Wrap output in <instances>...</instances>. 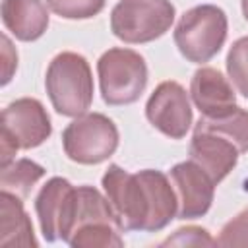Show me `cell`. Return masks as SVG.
Segmentation results:
<instances>
[{"mask_svg": "<svg viewBox=\"0 0 248 248\" xmlns=\"http://www.w3.org/2000/svg\"><path fill=\"white\" fill-rule=\"evenodd\" d=\"M122 232H157L178 215V196L169 176L157 169L128 172L120 165H108L101 178Z\"/></svg>", "mask_w": 248, "mask_h": 248, "instance_id": "obj_1", "label": "cell"}, {"mask_svg": "<svg viewBox=\"0 0 248 248\" xmlns=\"http://www.w3.org/2000/svg\"><path fill=\"white\" fill-rule=\"evenodd\" d=\"M45 89L52 108L62 116H81L93 103V72L85 56L64 50L58 52L46 68Z\"/></svg>", "mask_w": 248, "mask_h": 248, "instance_id": "obj_2", "label": "cell"}, {"mask_svg": "<svg viewBox=\"0 0 248 248\" xmlns=\"http://www.w3.org/2000/svg\"><path fill=\"white\" fill-rule=\"evenodd\" d=\"M229 19L223 8L200 4L186 10L172 33L178 52L192 64H205L223 48Z\"/></svg>", "mask_w": 248, "mask_h": 248, "instance_id": "obj_3", "label": "cell"}, {"mask_svg": "<svg viewBox=\"0 0 248 248\" xmlns=\"http://www.w3.org/2000/svg\"><path fill=\"white\" fill-rule=\"evenodd\" d=\"M101 97L110 107L136 103L147 85L145 58L124 46L108 48L97 60Z\"/></svg>", "mask_w": 248, "mask_h": 248, "instance_id": "obj_4", "label": "cell"}, {"mask_svg": "<svg viewBox=\"0 0 248 248\" xmlns=\"http://www.w3.org/2000/svg\"><path fill=\"white\" fill-rule=\"evenodd\" d=\"M52 134V122L39 99L21 97L2 110L0 167L16 159L17 149H35Z\"/></svg>", "mask_w": 248, "mask_h": 248, "instance_id": "obj_5", "label": "cell"}, {"mask_svg": "<svg viewBox=\"0 0 248 248\" xmlns=\"http://www.w3.org/2000/svg\"><path fill=\"white\" fill-rule=\"evenodd\" d=\"M170 0H118L110 12V31L128 45H143L163 37L174 23Z\"/></svg>", "mask_w": 248, "mask_h": 248, "instance_id": "obj_6", "label": "cell"}, {"mask_svg": "<svg viewBox=\"0 0 248 248\" xmlns=\"http://www.w3.org/2000/svg\"><path fill=\"white\" fill-rule=\"evenodd\" d=\"M120 136L116 124L103 112L76 116L62 130V147L70 161L79 165H99L114 155Z\"/></svg>", "mask_w": 248, "mask_h": 248, "instance_id": "obj_7", "label": "cell"}, {"mask_svg": "<svg viewBox=\"0 0 248 248\" xmlns=\"http://www.w3.org/2000/svg\"><path fill=\"white\" fill-rule=\"evenodd\" d=\"M145 116L163 136L182 140L194 122L186 89L174 79L161 81L145 103Z\"/></svg>", "mask_w": 248, "mask_h": 248, "instance_id": "obj_8", "label": "cell"}, {"mask_svg": "<svg viewBox=\"0 0 248 248\" xmlns=\"http://www.w3.org/2000/svg\"><path fill=\"white\" fill-rule=\"evenodd\" d=\"M76 205V186L62 176H52L35 198L39 227L46 242L66 240Z\"/></svg>", "mask_w": 248, "mask_h": 248, "instance_id": "obj_9", "label": "cell"}, {"mask_svg": "<svg viewBox=\"0 0 248 248\" xmlns=\"http://www.w3.org/2000/svg\"><path fill=\"white\" fill-rule=\"evenodd\" d=\"M170 180L178 196V219H198L209 211L217 184L196 161L176 163L170 169Z\"/></svg>", "mask_w": 248, "mask_h": 248, "instance_id": "obj_10", "label": "cell"}, {"mask_svg": "<svg viewBox=\"0 0 248 248\" xmlns=\"http://www.w3.org/2000/svg\"><path fill=\"white\" fill-rule=\"evenodd\" d=\"M238 147L229 138L196 124L190 140V159L196 161L215 184L229 176L238 163Z\"/></svg>", "mask_w": 248, "mask_h": 248, "instance_id": "obj_11", "label": "cell"}, {"mask_svg": "<svg viewBox=\"0 0 248 248\" xmlns=\"http://www.w3.org/2000/svg\"><path fill=\"white\" fill-rule=\"evenodd\" d=\"M190 97L203 118H219L238 107L232 83L219 70L209 66H202L194 72Z\"/></svg>", "mask_w": 248, "mask_h": 248, "instance_id": "obj_12", "label": "cell"}, {"mask_svg": "<svg viewBox=\"0 0 248 248\" xmlns=\"http://www.w3.org/2000/svg\"><path fill=\"white\" fill-rule=\"evenodd\" d=\"M4 27L23 43L37 41L48 29V10L43 0H2Z\"/></svg>", "mask_w": 248, "mask_h": 248, "instance_id": "obj_13", "label": "cell"}, {"mask_svg": "<svg viewBox=\"0 0 248 248\" xmlns=\"http://www.w3.org/2000/svg\"><path fill=\"white\" fill-rule=\"evenodd\" d=\"M23 198L2 190L0 192V246H37L33 225L23 209Z\"/></svg>", "mask_w": 248, "mask_h": 248, "instance_id": "obj_14", "label": "cell"}, {"mask_svg": "<svg viewBox=\"0 0 248 248\" xmlns=\"http://www.w3.org/2000/svg\"><path fill=\"white\" fill-rule=\"evenodd\" d=\"M45 176V167L31 159H14L0 170V186L19 198H27L31 188Z\"/></svg>", "mask_w": 248, "mask_h": 248, "instance_id": "obj_15", "label": "cell"}, {"mask_svg": "<svg viewBox=\"0 0 248 248\" xmlns=\"http://www.w3.org/2000/svg\"><path fill=\"white\" fill-rule=\"evenodd\" d=\"M198 126L213 130L217 134H223L225 138H229L240 153L248 151V110H244L242 107H236L234 110H231L225 116L219 118H200Z\"/></svg>", "mask_w": 248, "mask_h": 248, "instance_id": "obj_16", "label": "cell"}, {"mask_svg": "<svg viewBox=\"0 0 248 248\" xmlns=\"http://www.w3.org/2000/svg\"><path fill=\"white\" fill-rule=\"evenodd\" d=\"M227 74L236 91L248 99V35L232 43L227 54Z\"/></svg>", "mask_w": 248, "mask_h": 248, "instance_id": "obj_17", "label": "cell"}, {"mask_svg": "<svg viewBox=\"0 0 248 248\" xmlns=\"http://www.w3.org/2000/svg\"><path fill=\"white\" fill-rule=\"evenodd\" d=\"M46 6L64 19H91L105 8V0H46Z\"/></svg>", "mask_w": 248, "mask_h": 248, "instance_id": "obj_18", "label": "cell"}, {"mask_svg": "<svg viewBox=\"0 0 248 248\" xmlns=\"http://www.w3.org/2000/svg\"><path fill=\"white\" fill-rule=\"evenodd\" d=\"M215 240L217 246H248V207L227 221Z\"/></svg>", "mask_w": 248, "mask_h": 248, "instance_id": "obj_19", "label": "cell"}, {"mask_svg": "<svg viewBox=\"0 0 248 248\" xmlns=\"http://www.w3.org/2000/svg\"><path fill=\"white\" fill-rule=\"evenodd\" d=\"M163 244H178V246H184V244H217L215 238L209 236V232L202 227H182L178 229L172 236H169Z\"/></svg>", "mask_w": 248, "mask_h": 248, "instance_id": "obj_20", "label": "cell"}, {"mask_svg": "<svg viewBox=\"0 0 248 248\" xmlns=\"http://www.w3.org/2000/svg\"><path fill=\"white\" fill-rule=\"evenodd\" d=\"M240 8H242V16L248 21V0H240Z\"/></svg>", "mask_w": 248, "mask_h": 248, "instance_id": "obj_21", "label": "cell"}]
</instances>
